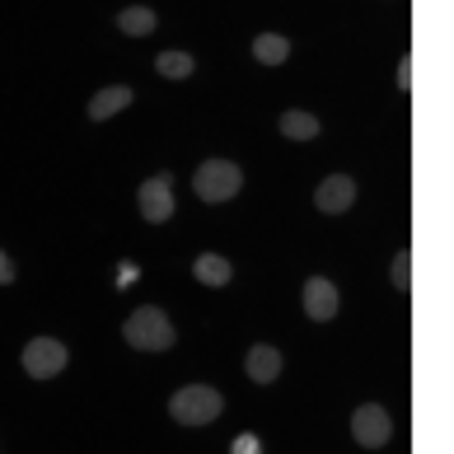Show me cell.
I'll return each instance as SVG.
<instances>
[{
  "label": "cell",
  "mask_w": 454,
  "mask_h": 454,
  "mask_svg": "<svg viewBox=\"0 0 454 454\" xmlns=\"http://www.w3.org/2000/svg\"><path fill=\"white\" fill-rule=\"evenodd\" d=\"M122 338L137 351H169L174 347V324L164 309L145 305V309H131V318L122 324Z\"/></svg>",
  "instance_id": "cell-1"
},
{
  "label": "cell",
  "mask_w": 454,
  "mask_h": 454,
  "mask_svg": "<svg viewBox=\"0 0 454 454\" xmlns=\"http://www.w3.org/2000/svg\"><path fill=\"white\" fill-rule=\"evenodd\" d=\"M169 417L183 427H207L221 417V389H211V384H188V389H178L169 398Z\"/></svg>",
  "instance_id": "cell-2"
},
{
  "label": "cell",
  "mask_w": 454,
  "mask_h": 454,
  "mask_svg": "<svg viewBox=\"0 0 454 454\" xmlns=\"http://www.w3.org/2000/svg\"><path fill=\"white\" fill-rule=\"evenodd\" d=\"M239 164L234 160H201L197 164V174H192V188L201 201H230V197H239Z\"/></svg>",
  "instance_id": "cell-3"
},
{
  "label": "cell",
  "mask_w": 454,
  "mask_h": 454,
  "mask_svg": "<svg viewBox=\"0 0 454 454\" xmlns=\"http://www.w3.org/2000/svg\"><path fill=\"white\" fill-rule=\"evenodd\" d=\"M24 370H28L33 380L61 375V370H66V347H61L57 338H33V342L24 347Z\"/></svg>",
  "instance_id": "cell-4"
},
{
  "label": "cell",
  "mask_w": 454,
  "mask_h": 454,
  "mask_svg": "<svg viewBox=\"0 0 454 454\" xmlns=\"http://www.w3.org/2000/svg\"><path fill=\"white\" fill-rule=\"evenodd\" d=\"M351 435L370 450V445H384L394 435V422H389V412L380 408V403H361L356 412H351Z\"/></svg>",
  "instance_id": "cell-5"
},
{
  "label": "cell",
  "mask_w": 454,
  "mask_h": 454,
  "mask_svg": "<svg viewBox=\"0 0 454 454\" xmlns=\"http://www.w3.org/2000/svg\"><path fill=\"white\" fill-rule=\"evenodd\" d=\"M141 215L155 221V225L174 215V178L169 174H155V178L141 183Z\"/></svg>",
  "instance_id": "cell-6"
},
{
  "label": "cell",
  "mask_w": 454,
  "mask_h": 454,
  "mask_svg": "<svg viewBox=\"0 0 454 454\" xmlns=\"http://www.w3.org/2000/svg\"><path fill=\"white\" fill-rule=\"evenodd\" d=\"M351 201H356V183H351L347 174H333V178H324V183H318V192H314V207H318V211H328V215L347 211Z\"/></svg>",
  "instance_id": "cell-7"
},
{
  "label": "cell",
  "mask_w": 454,
  "mask_h": 454,
  "mask_svg": "<svg viewBox=\"0 0 454 454\" xmlns=\"http://www.w3.org/2000/svg\"><path fill=\"white\" fill-rule=\"evenodd\" d=\"M305 314L318 318V324H328L333 314H338V286L328 277H309L305 281Z\"/></svg>",
  "instance_id": "cell-8"
},
{
  "label": "cell",
  "mask_w": 454,
  "mask_h": 454,
  "mask_svg": "<svg viewBox=\"0 0 454 454\" xmlns=\"http://www.w3.org/2000/svg\"><path fill=\"white\" fill-rule=\"evenodd\" d=\"M244 370H248V380H254V384H272V380L281 375V351H277V347H267V342L248 347Z\"/></svg>",
  "instance_id": "cell-9"
},
{
  "label": "cell",
  "mask_w": 454,
  "mask_h": 454,
  "mask_svg": "<svg viewBox=\"0 0 454 454\" xmlns=\"http://www.w3.org/2000/svg\"><path fill=\"white\" fill-rule=\"evenodd\" d=\"M131 104V90L127 85H108V90H98L90 98V122H108L113 113H122Z\"/></svg>",
  "instance_id": "cell-10"
},
{
  "label": "cell",
  "mask_w": 454,
  "mask_h": 454,
  "mask_svg": "<svg viewBox=\"0 0 454 454\" xmlns=\"http://www.w3.org/2000/svg\"><path fill=\"white\" fill-rule=\"evenodd\" d=\"M281 137H291V141H314V137H318V117H314V113H300V108L281 113Z\"/></svg>",
  "instance_id": "cell-11"
},
{
  "label": "cell",
  "mask_w": 454,
  "mask_h": 454,
  "mask_svg": "<svg viewBox=\"0 0 454 454\" xmlns=\"http://www.w3.org/2000/svg\"><path fill=\"white\" fill-rule=\"evenodd\" d=\"M254 57L262 66H281L286 57H291V43H286L281 33H258V38H254Z\"/></svg>",
  "instance_id": "cell-12"
},
{
  "label": "cell",
  "mask_w": 454,
  "mask_h": 454,
  "mask_svg": "<svg viewBox=\"0 0 454 454\" xmlns=\"http://www.w3.org/2000/svg\"><path fill=\"white\" fill-rule=\"evenodd\" d=\"M192 272H197V281L201 286H225L234 272H230V262L221 258V254H201L197 262H192Z\"/></svg>",
  "instance_id": "cell-13"
},
{
  "label": "cell",
  "mask_w": 454,
  "mask_h": 454,
  "mask_svg": "<svg viewBox=\"0 0 454 454\" xmlns=\"http://www.w3.org/2000/svg\"><path fill=\"white\" fill-rule=\"evenodd\" d=\"M117 28L131 33V38H145V33L155 28V10H145V5H127V10H117Z\"/></svg>",
  "instance_id": "cell-14"
},
{
  "label": "cell",
  "mask_w": 454,
  "mask_h": 454,
  "mask_svg": "<svg viewBox=\"0 0 454 454\" xmlns=\"http://www.w3.org/2000/svg\"><path fill=\"white\" fill-rule=\"evenodd\" d=\"M155 71H160L164 80H188V75L197 71V61H192L188 52H160V57H155Z\"/></svg>",
  "instance_id": "cell-15"
},
{
  "label": "cell",
  "mask_w": 454,
  "mask_h": 454,
  "mask_svg": "<svg viewBox=\"0 0 454 454\" xmlns=\"http://www.w3.org/2000/svg\"><path fill=\"white\" fill-rule=\"evenodd\" d=\"M389 277H394V286H398V291H408V286H412V258H408V248H403V254L394 258Z\"/></svg>",
  "instance_id": "cell-16"
},
{
  "label": "cell",
  "mask_w": 454,
  "mask_h": 454,
  "mask_svg": "<svg viewBox=\"0 0 454 454\" xmlns=\"http://www.w3.org/2000/svg\"><path fill=\"white\" fill-rule=\"evenodd\" d=\"M230 454H262V445H258V435H239Z\"/></svg>",
  "instance_id": "cell-17"
},
{
  "label": "cell",
  "mask_w": 454,
  "mask_h": 454,
  "mask_svg": "<svg viewBox=\"0 0 454 454\" xmlns=\"http://www.w3.org/2000/svg\"><path fill=\"white\" fill-rule=\"evenodd\" d=\"M398 90H412V61L408 57L398 61Z\"/></svg>",
  "instance_id": "cell-18"
},
{
  "label": "cell",
  "mask_w": 454,
  "mask_h": 454,
  "mask_svg": "<svg viewBox=\"0 0 454 454\" xmlns=\"http://www.w3.org/2000/svg\"><path fill=\"white\" fill-rule=\"evenodd\" d=\"M5 281H14V262L0 254V286H5Z\"/></svg>",
  "instance_id": "cell-19"
}]
</instances>
